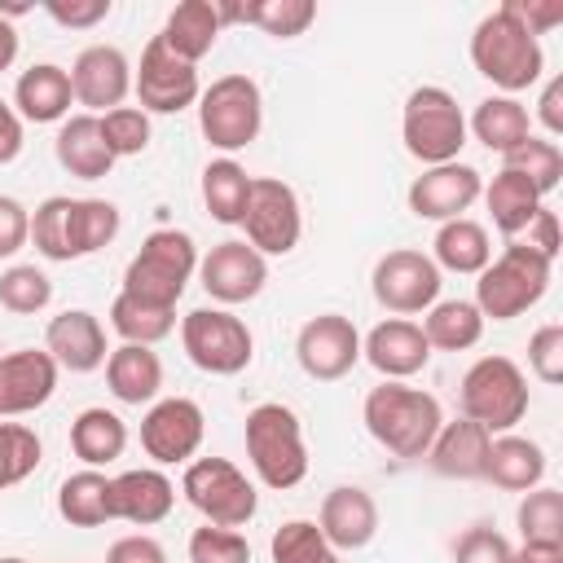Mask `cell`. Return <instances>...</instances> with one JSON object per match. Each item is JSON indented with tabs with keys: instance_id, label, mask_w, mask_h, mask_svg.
Returning <instances> with one entry per match:
<instances>
[{
	"instance_id": "6da1fadb",
	"label": "cell",
	"mask_w": 563,
	"mask_h": 563,
	"mask_svg": "<svg viewBox=\"0 0 563 563\" xmlns=\"http://www.w3.org/2000/svg\"><path fill=\"white\" fill-rule=\"evenodd\" d=\"M119 233V207L106 198H66L53 194L31 211V242L44 260L70 264L101 246H110Z\"/></svg>"
},
{
	"instance_id": "7a4b0ae2",
	"label": "cell",
	"mask_w": 563,
	"mask_h": 563,
	"mask_svg": "<svg viewBox=\"0 0 563 563\" xmlns=\"http://www.w3.org/2000/svg\"><path fill=\"white\" fill-rule=\"evenodd\" d=\"M365 431L396 457H427L435 431L444 427L440 400L422 387H405V383H378L369 387L365 405H361Z\"/></svg>"
},
{
	"instance_id": "3957f363",
	"label": "cell",
	"mask_w": 563,
	"mask_h": 563,
	"mask_svg": "<svg viewBox=\"0 0 563 563\" xmlns=\"http://www.w3.org/2000/svg\"><path fill=\"white\" fill-rule=\"evenodd\" d=\"M471 62L493 88H501V97H515V92L532 88L545 70L541 40L506 4L493 9L488 18H479V26L471 35Z\"/></svg>"
},
{
	"instance_id": "277c9868",
	"label": "cell",
	"mask_w": 563,
	"mask_h": 563,
	"mask_svg": "<svg viewBox=\"0 0 563 563\" xmlns=\"http://www.w3.org/2000/svg\"><path fill=\"white\" fill-rule=\"evenodd\" d=\"M246 457L264 488H295L308 475V449L299 413L282 400H264L246 413Z\"/></svg>"
},
{
	"instance_id": "5b68a950",
	"label": "cell",
	"mask_w": 563,
	"mask_h": 563,
	"mask_svg": "<svg viewBox=\"0 0 563 563\" xmlns=\"http://www.w3.org/2000/svg\"><path fill=\"white\" fill-rule=\"evenodd\" d=\"M198 268V246L185 229H154L123 268V295L150 308H176Z\"/></svg>"
},
{
	"instance_id": "8992f818",
	"label": "cell",
	"mask_w": 563,
	"mask_h": 563,
	"mask_svg": "<svg viewBox=\"0 0 563 563\" xmlns=\"http://www.w3.org/2000/svg\"><path fill=\"white\" fill-rule=\"evenodd\" d=\"M550 273H554V260L537 255L532 246H523L519 238L506 242V251L497 260L484 264L479 282H475V308L479 317L488 321H510L519 312H528L545 290H550Z\"/></svg>"
},
{
	"instance_id": "52a82bcc",
	"label": "cell",
	"mask_w": 563,
	"mask_h": 563,
	"mask_svg": "<svg viewBox=\"0 0 563 563\" xmlns=\"http://www.w3.org/2000/svg\"><path fill=\"white\" fill-rule=\"evenodd\" d=\"M462 418L479 422L488 435H506L528 413V378L510 356H479L462 374Z\"/></svg>"
},
{
	"instance_id": "ba28073f",
	"label": "cell",
	"mask_w": 563,
	"mask_h": 563,
	"mask_svg": "<svg viewBox=\"0 0 563 563\" xmlns=\"http://www.w3.org/2000/svg\"><path fill=\"white\" fill-rule=\"evenodd\" d=\"M400 136H405V150L427 167L457 163V154L466 145V114H462V106H457V97L449 88L422 84L405 101Z\"/></svg>"
},
{
	"instance_id": "9c48e42d",
	"label": "cell",
	"mask_w": 563,
	"mask_h": 563,
	"mask_svg": "<svg viewBox=\"0 0 563 563\" xmlns=\"http://www.w3.org/2000/svg\"><path fill=\"white\" fill-rule=\"evenodd\" d=\"M198 128L224 154L246 150L264 128L260 84L251 75H220L207 92H198Z\"/></svg>"
},
{
	"instance_id": "30bf717a",
	"label": "cell",
	"mask_w": 563,
	"mask_h": 563,
	"mask_svg": "<svg viewBox=\"0 0 563 563\" xmlns=\"http://www.w3.org/2000/svg\"><path fill=\"white\" fill-rule=\"evenodd\" d=\"M180 493L216 528H242L260 510L255 484L229 457H198V462H189L185 479H180Z\"/></svg>"
},
{
	"instance_id": "8fae6325",
	"label": "cell",
	"mask_w": 563,
	"mask_h": 563,
	"mask_svg": "<svg viewBox=\"0 0 563 563\" xmlns=\"http://www.w3.org/2000/svg\"><path fill=\"white\" fill-rule=\"evenodd\" d=\"M180 343L185 356L202 369V374H242L255 356V339L246 330L242 317L224 312V308H194L180 317Z\"/></svg>"
},
{
	"instance_id": "7c38bea8",
	"label": "cell",
	"mask_w": 563,
	"mask_h": 563,
	"mask_svg": "<svg viewBox=\"0 0 563 563\" xmlns=\"http://www.w3.org/2000/svg\"><path fill=\"white\" fill-rule=\"evenodd\" d=\"M242 229H246V242L260 255H290L299 246V233H303L299 194L277 176H251V198H246V211H242Z\"/></svg>"
},
{
	"instance_id": "4fadbf2b",
	"label": "cell",
	"mask_w": 563,
	"mask_h": 563,
	"mask_svg": "<svg viewBox=\"0 0 563 563\" xmlns=\"http://www.w3.org/2000/svg\"><path fill=\"white\" fill-rule=\"evenodd\" d=\"M132 92L145 114H180L198 101V66L176 57L158 35L141 48V66L132 70Z\"/></svg>"
},
{
	"instance_id": "5bb4252c",
	"label": "cell",
	"mask_w": 563,
	"mask_h": 563,
	"mask_svg": "<svg viewBox=\"0 0 563 563\" xmlns=\"http://www.w3.org/2000/svg\"><path fill=\"white\" fill-rule=\"evenodd\" d=\"M369 286H374V299H378L387 312L409 317V312H427V308L440 299V268H435L431 255L400 246V251H387V255L374 264Z\"/></svg>"
},
{
	"instance_id": "9a60e30c",
	"label": "cell",
	"mask_w": 563,
	"mask_h": 563,
	"mask_svg": "<svg viewBox=\"0 0 563 563\" xmlns=\"http://www.w3.org/2000/svg\"><path fill=\"white\" fill-rule=\"evenodd\" d=\"M295 356H299V369L308 378L334 383V378L352 374V365L361 361V334L343 312H321V317L299 325Z\"/></svg>"
},
{
	"instance_id": "2e32d148",
	"label": "cell",
	"mask_w": 563,
	"mask_h": 563,
	"mask_svg": "<svg viewBox=\"0 0 563 563\" xmlns=\"http://www.w3.org/2000/svg\"><path fill=\"white\" fill-rule=\"evenodd\" d=\"M202 431H207V418H202L198 400L167 396V400H154L150 413L141 418V449L158 466H176V462H189L198 453Z\"/></svg>"
},
{
	"instance_id": "e0dca14e",
	"label": "cell",
	"mask_w": 563,
	"mask_h": 563,
	"mask_svg": "<svg viewBox=\"0 0 563 563\" xmlns=\"http://www.w3.org/2000/svg\"><path fill=\"white\" fill-rule=\"evenodd\" d=\"M198 277H202V290L216 299V303H246L264 290L268 282V260L251 246V242H216L202 260H198Z\"/></svg>"
},
{
	"instance_id": "ac0fdd59",
	"label": "cell",
	"mask_w": 563,
	"mask_h": 563,
	"mask_svg": "<svg viewBox=\"0 0 563 563\" xmlns=\"http://www.w3.org/2000/svg\"><path fill=\"white\" fill-rule=\"evenodd\" d=\"M70 88H75V101L88 106V110H119L123 97L132 92V62L123 48L114 44H88L75 66H70Z\"/></svg>"
},
{
	"instance_id": "d6986e66",
	"label": "cell",
	"mask_w": 563,
	"mask_h": 563,
	"mask_svg": "<svg viewBox=\"0 0 563 563\" xmlns=\"http://www.w3.org/2000/svg\"><path fill=\"white\" fill-rule=\"evenodd\" d=\"M57 391V361L44 347H18L0 356V418L35 413Z\"/></svg>"
},
{
	"instance_id": "ffe728a7",
	"label": "cell",
	"mask_w": 563,
	"mask_h": 563,
	"mask_svg": "<svg viewBox=\"0 0 563 563\" xmlns=\"http://www.w3.org/2000/svg\"><path fill=\"white\" fill-rule=\"evenodd\" d=\"M484 194V180L475 167L466 163H440V167H427L413 185H409V211L418 220H457L475 198Z\"/></svg>"
},
{
	"instance_id": "44dd1931",
	"label": "cell",
	"mask_w": 563,
	"mask_h": 563,
	"mask_svg": "<svg viewBox=\"0 0 563 563\" xmlns=\"http://www.w3.org/2000/svg\"><path fill=\"white\" fill-rule=\"evenodd\" d=\"M361 356H365L383 378L400 383V378L427 369V361H431V343H427V334H422L418 321L387 317V321H378V325L361 339Z\"/></svg>"
},
{
	"instance_id": "7402d4cb",
	"label": "cell",
	"mask_w": 563,
	"mask_h": 563,
	"mask_svg": "<svg viewBox=\"0 0 563 563\" xmlns=\"http://www.w3.org/2000/svg\"><path fill=\"white\" fill-rule=\"evenodd\" d=\"M44 352L57 361V369L92 374L106 365V325L88 308H66L44 330Z\"/></svg>"
},
{
	"instance_id": "603a6c76",
	"label": "cell",
	"mask_w": 563,
	"mask_h": 563,
	"mask_svg": "<svg viewBox=\"0 0 563 563\" xmlns=\"http://www.w3.org/2000/svg\"><path fill=\"white\" fill-rule=\"evenodd\" d=\"M317 528L334 550H361L378 532V506L361 484H339L325 493Z\"/></svg>"
},
{
	"instance_id": "cb8c5ba5",
	"label": "cell",
	"mask_w": 563,
	"mask_h": 563,
	"mask_svg": "<svg viewBox=\"0 0 563 563\" xmlns=\"http://www.w3.org/2000/svg\"><path fill=\"white\" fill-rule=\"evenodd\" d=\"M110 501H114V519H128L136 528H150L158 519L172 515L176 506V488L163 471L141 466V471H123L110 479Z\"/></svg>"
},
{
	"instance_id": "d4e9b609",
	"label": "cell",
	"mask_w": 563,
	"mask_h": 563,
	"mask_svg": "<svg viewBox=\"0 0 563 563\" xmlns=\"http://www.w3.org/2000/svg\"><path fill=\"white\" fill-rule=\"evenodd\" d=\"M488 444L493 435L471 422V418H457V422H444L427 449V462L435 475H449V479H484V462H488Z\"/></svg>"
},
{
	"instance_id": "484cf974",
	"label": "cell",
	"mask_w": 563,
	"mask_h": 563,
	"mask_svg": "<svg viewBox=\"0 0 563 563\" xmlns=\"http://www.w3.org/2000/svg\"><path fill=\"white\" fill-rule=\"evenodd\" d=\"M70 101H75V88H70V70L53 66V62H40L31 70L18 75L13 84V110L22 123H57L70 114Z\"/></svg>"
},
{
	"instance_id": "4316f807",
	"label": "cell",
	"mask_w": 563,
	"mask_h": 563,
	"mask_svg": "<svg viewBox=\"0 0 563 563\" xmlns=\"http://www.w3.org/2000/svg\"><path fill=\"white\" fill-rule=\"evenodd\" d=\"M53 154H57L62 172H70L79 180H101L114 167V154L106 150V136H101L97 114H70V119H62L57 141H53Z\"/></svg>"
},
{
	"instance_id": "83f0119b",
	"label": "cell",
	"mask_w": 563,
	"mask_h": 563,
	"mask_svg": "<svg viewBox=\"0 0 563 563\" xmlns=\"http://www.w3.org/2000/svg\"><path fill=\"white\" fill-rule=\"evenodd\" d=\"M220 31H224V22H220L216 0H180V4L167 13L158 40H163L176 57H185V62L198 66V57H207V53L216 48Z\"/></svg>"
},
{
	"instance_id": "f1b7e54d",
	"label": "cell",
	"mask_w": 563,
	"mask_h": 563,
	"mask_svg": "<svg viewBox=\"0 0 563 563\" xmlns=\"http://www.w3.org/2000/svg\"><path fill=\"white\" fill-rule=\"evenodd\" d=\"M106 383L123 405H154L163 387V361L145 343H119L106 356Z\"/></svg>"
},
{
	"instance_id": "f546056e",
	"label": "cell",
	"mask_w": 563,
	"mask_h": 563,
	"mask_svg": "<svg viewBox=\"0 0 563 563\" xmlns=\"http://www.w3.org/2000/svg\"><path fill=\"white\" fill-rule=\"evenodd\" d=\"M484 479H493L506 493H528L545 479V449L528 435H493L488 444V462H484Z\"/></svg>"
},
{
	"instance_id": "4dcf8cb0",
	"label": "cell",
	"mask_w": 563,
	"mask_h": 563,
	"mask_svg": "<svg viewBox=\"0 0 563 563\" xmlns=\"http://www.w3.org/2000/svg\"><path fill=\"white\" fill-rule=\"evenodd\" d=\"M123 449H128V427H123L119 413L92 405V409H84V413L70 422V453H75L84 466H92V471H97V466H110V462L123 457Z\"/></svg>"
},
{
	"instance_id": "1f68e13d",
	"label": "cell",
	"mask_w": 563,
	"mask_h": 563,
	"mask_svg": "<svg viewBox=\"0 0 563 563\" xmlns=\"http://www.w3.org/2000/svg\"><path fill=\"white\" fill-rule=\"evenodd\" d=\"M57 515L70 523V528H101L114 519V501H110V479L92 466L75 471L62 479L57 488Z\"/></svg>"
},
{
	"instance_id": "d6a6232c",
	"label": "cell",
	"mask_w": 563,
	"mask_h": 563,
	"mask_svg": "<svg viewBox=\"0 0 563 563\" xmlns=\"http://www.w3.org/2000/svg\"><path fill=\"white\" fill-rule=\"evenodd\" d=\"M471 132L484 150L510 154L532 136V119H528V106H519L515 97H484L471 114Z\"/></svg>"
},
{
	"instance_id": "836d02e7",
	"label": "cell",
	"mask_w": 563,
	"mask_h": 563,
	"mask_svg": "<svg viewBox=\"0 0 563 563\" xmlns=\"http://www.w3.org/2000/svg\"><path fill=\"white\" fill-rule=\"evenodd\" d=\"M435 268H449V273H484V264L493 260V242H488V229L457 216V220H444L440 233H435Z\"/></svg>"
},
{
	"instance_id": "e575fe53",
	"label": "cell",
	"mask_w": 563,
	"mask_h": 563,
	"mask_svg": "<svg viewBox=\"0 0 563 563\" xmlns=\"http://www.w3.org/2000/svg\"><path fill=\"white\" fill-rule=\"evenodd\" d=\"M484 202H488L493 224H497L510 242H515V238L532 224V216L545 207V202H541V194H537L523 176H515V172H506V167H501V172L493 176V185L484 189Z\"/></svg>"
},
{
	"instance_id": "d590c367",
	"label": "cell",
	"mask_w": 563,
	"mask_h": 563,
	"mask_svg": "<svg viewBox=\"0 0 563 563\" xmlns=\"http://www.w3.org/2000/svg\"><path fill=\"white\" fill-rule=\"evenodd\" d=\"M422 334L440 352H466V347H475L484 339V317H479V308L471 299H435L427 308Z\"/></svg>"
},
{
	"instance_id": "8d00e7d4",
	"label": "cell",
	"mask_w": 563,
	"mask_h": 563,
	"mask_svg": "<svg viewBox=\"0 0 563 563\" xmlns=\"http://www.w3.org/2000/svg\"><path fill=\"white\" fill-rule=\"evenodd\" d=\"M246 198H251V176H246L242 163H233V158H211V163L202 167V202H207L211 220H220V224H242Z\"/></svg>"
},
{
	"instance_id": "74e56055",
	"label": "cell",
	"mask_w": 563,
	"mask_h": 563,
	"mask_svg": "<svg viewBox=\"0 0 563 563\" xmlns=\"http://www.w3.org/2000/svg\"><path fill=\"white\" fill-rule=\"evenodd\" d=\"M110 330L123 339V343H145V347H154L158 339H167L172 330H176V308H150V303H141V299H132V295H114V303H110Z\"/></svg>"
},
{
	"instance_id": "f35d334b",
	"label": "cell",
	"mask_w": 563,
	"mask_h": 563,
	"mask_svg": "<svg viewBox=\"0 0 563 563\" xmlns=\"http://www.w3.org/2000/svg\"><path fill=\"white\" fill-rule=\"evenodd\" d=\"M515 523H519L523 545H563V493L545 484L528 488Z\"/></svg>"
},
{
	"instance_id": "ab89813d",
	"label": "cell",
	"mask_w": 563,
	"mask_h": 563,
	"mask_svg": "<svg viewBox=\"0 0 563 563\" xmlns=\"http://www.w3.org/2000/svg\"><path fill=\"white\" fill-rule=\"evenodd\" d=\"M501 167L515 172V176H523L541 198L554 194L559 180H563V154H559V145L545 141V136H528L523 145H515L510 154H501Z\"/></svg>"
},
{
	"instance_id": "60d3db41",
	"label": "cell",
	"mask_w": 563,
	"mask_h": 563,
	"mask_svg": "<svg viewBox=\"0 0 563 563\" xmlns=\"http://www.w3.org/2000/svg\"><path fill=\"white\" fill-rule=\"evenodd\" d=\"M312 18H317V4L312 0H251V4L238 9V22H251V26H260L273 40L303 35L312 26Z\"/></svg>"
},
{
	"instance_id": "b9f144b4",
	"label": "cell",
	"mask_w": 563,
	"mask_h": 563,
	"mask_svg": "<svg viewBox=\"0 0 563 563\" xmlns=\"http://www.w3.org/2000/svg\"><path fill=\"white\" fill-rule=\"evenodd\" d=\"M273 563H343L312 519H286L268 541Z\"/></svg>"
},
{
	"instance_id": "7bdbcfd3",
	"label": "cell",
	"mask_w": 563,
	"mask_h": 563,
	"mask_svg": "<svg viewBox=\"0 0 563 563\" xmlns=\"http://www.w3.org/2000/svg\"><path fill=\"white\" fill-rule=\"evenodd\" d=\"M48 299H53V282L35 264H13L0 273V308L31 317V312H44Z\"/></svg>"
},
{
	"instance_id": "ee69618b",
	"label": "cell",
	"mask_w": 563,
	"mask_h": 563,
	"mask_svg": "<svg viewBox=\"0 0 563 563\" xmlns=\"http://www.w3.org/2000/svg\"><path fill=\"white\" fill-rule=\"evenodd\" d=\"M40 435L22 422H4L0 418V488L22 484L35 466H40Z\"/></svg>"
},
{
	"instance_id": "f6af8a7d",
	"label": "cell",
	"mask_w": 563,
	"mask_h": 563,
	"mask_svg": "<svg viewBox=\"0 0 563 563\" xmlns=\"http://www.w3.org/2000/svg\"><path fill=\"white\" fill-rule=\"evenodd\" d=\"M101 123V136H106V150L114 158H132L150 145V114L141 106H119V110H106L97 114Z\"/></svg>"
},
{
	"instance_id": "bcb514c9",
	"label": "cell",
	"mask_w": 563,
	"mask_h": 563,
	"mask_svg": "<svg viewBox=\"0 0 563 563\" xmlns=\"http://www.w3.org/2000/svg\"><path fill=\"white\" fill-rule=\"evenodd\" d=\"M189 563H251V545L238 528L202 523L189 537Z\"/></svg>"
},
{
	"instance_id": "7dc6e473",
	"label": "cell",
	"mask_w": 563,
	"mask_h": 563,
	"mask_svg": "<svg viewBox=\"0 0 563 563\" xmlns=\"http://www.w3.org/2000/svg\"><path fill=\"white\" fill-rule=\"evenodd\" d=\"M453 563H515V545L497 528H466L453 545Z\"/></svg>"
},
{
	"instance_id": "c3c4849f",
	"label": "cell",
	"mask_w": 563,
	"mask_h": 563,
	"mask_svg": "<svg viewBox=\"0 0 563 563\" xmlns=\"http://www.w3.org/2000/svg\"><path fill=\"white\" fill-rule=\"evenodd\" d=\"M528 369L541 378V383H563V325L550 321L541 325L532 339H528Z\"/></svg>"
},
{
	"instance_id": "681fc988",
	"label": "cell",
	"mask_w": 563,
	"mask_h": 563,
	"mask_svg": "<svg viewBox=\"0 0 563 563\" xmlns=\"http://www.w3.org/2000/svg\"><path fill=\"white\" fill-rule=\"evenodd\" d=\"M110 0H44V13L57 22V26H70V31H84V26H97L110 18Z\"/></svg>"
},
{
	"instance_id": "f907efd6",
	"label": "cell",
	"mask_w": 563,
	"mask_h": 563,
	"mask_svg": "<svg viewBox=\"0 0 563 563\" xmlns=\"http://www.w3.org/2000/svg\"><path fill=\"white\" fill-rule=\"evenodd\" d=\"M26 242H31V211L18 198L0 194V260H13Z\"/></svg>"
},
{
	"instance_id": "816d5d0a",
	"label": "cell",
	"mask_w": 563,
	"mask_h": 563,
	"mask_svg": "<svg viewBox=\"0 0 563 563\" xmlns=\"http://www.w3.org/2000/svg\"><path fill=\"white\" fill-rule=\"evenodd\" d=\"M506 9H510L532 35H545L550 26L563 22V0H506Z\"/></svg>"
},
{
	"instance_id": "f5cc1de1",
	"label": "cell",
	"mask_w": 563,
	"mask_h": 563,
	"mask_svg": "<svg viewBox=\"0 0 563 563\" xmlns=\"http://www.w3.org/2000/svg\"><path fill=\"white\" fill-rule=\"evenodd\" d=\"M106 563H167L163 545L145 532H132V537H119L110 550H106Z\"/></svg>"
},
{
	"instance_id": "db71d44e",
	"label": "cell",
	"mask_w": 563,
	"mask_h": 563,
	"mask_svg": "<svg viewBox=\"0 0 563 563\" xmlns=\"http://www.w3.org/2000/svg\"><path fill=\"white\" fill-rule=\"evenodd\" d=\"M523 233H528V238H519V242H523V246H532L537 255H545V260H554V255H559V220H554V211H550V207H541Z\"/></svg>"
},
{
	"instance_id": "11a10c76",
	"label": "cell",
	"mask_w": 563,
	"mask_h": 563,
	"mask_svg": "<svg viewBox=\"0 0 563 563\" xmlns=\"http://www.w3.org/2000/svg\"><path fill=\"white\" fill-rule=\"evenodd\" d=\"M537 119L545 123V132H550V136H563V75H554V79L541 88Z\"/></svg>"
},
{
	"instance_id": "9f6ffc18",
	"label": "cell",
	"mask_w": 563,
	"mask_h": 563,
	"mask_svg": "<svg viewBox=\"0 0 563 563\" xmlns=\"http://www.w3.org/2000/svg\"><path fill=\"white\" fill-rule=\"evenodd\" d=\"M22 154V119L9 101H0V167Z\"/></svg>"
},
{
	"instance_id": "6f0895ef",
	"label": "cell",
	"mask_w": 563,
	"mask_h": 563,
	"mask_svg": "<svg viewBox=\"0 0 563 563\" xmlns=\"http://www.w3.org/2000/svg\"><path fill=\"white\" fill-rule=\"evenodd\" d=\"M515 563H563V545H519Z\"/></svg>"
},
{
	"instance_id": "680465c9",
	"label": "cell",
	"mask_w": 563,
	"mask_h": 563,
	"mask_svg": "<svg viewBox=\"0 0 563 563\" xmlns=\"http://www.w3.org/2000/svg\"><path fill=\"white\" fill-rule=\"evenodd\" d=\"M13 57H18V31L9 18H0V70H9Z\"/></svg>"
},
{
	"instance_id": "91938a15",
	"label": "cell",
	"mask_w": 563,
	"mask_h": 563,
	"mask_svg": "<svg viewBox=\"0 0 563 563\" xmlns=\"http://www.w3.org/2000/svg\"><path fill=\"white\" fill-rule=\"evenodd\" d=\"M0 563H26V559H13V554H9V559H0Z\"/></svg>"
}]
</instances>
